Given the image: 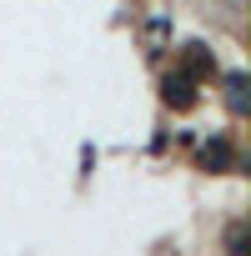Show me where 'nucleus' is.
<instances>
[{
    "label": "nucleus",
    "instance_id": "obj_1",
    "mask_svg": "<svg viewBox=\"0 0 251 256\" xmlns=\"http://www.w3.org/2000/svg\"><path fill=\"white\" fill-rule=\"evenodd\" d=\"M176 70L186 76V80H216V56H211V46H201V40H186L181 46V56H176Z\"/></svg>",
    "mask_w": 251,
    "mask_h": 256
},
{
    "label": "nucleus",
    "instance_id": "obj_2",
    "mask_svg": "<svg viewBox=\"0 0 251 256\" xmlns=\"http://www.w3.org/2000/svg\"><path fill=\"white\" fill-rule=\"evenodd\" d=\"M161 96H166V106L191 110V106H196V80H186L181 70H171V76H166V86H161Z\"/></svg>",
    "mask_w": 251,
    "mask_h": 256
},
{
    "label": "nucleus",
    "instance_id": "obj_3",
    "mask_svg": "<svg viewBox=\"0 0 251 256\" xmlns=\"http://www.w3.org/2000/svg\"><path fill=\"white\" fill-rule=\"evenodd\" d=\"M201 166H206V171H231V166H236L231 141H221V136H216V141H206V146H201Z\"/></svg>",
    "mask_w": 251,
    "mask_h": 256
},
{
    "label": "nucleus",
    "instance_id": "obj_4",
    "mask_svg": "<svg viewBox=\"0 0 251 256\" xmlns=\"http://www.w3.org/2000/svg\"><path fill=\"white\" fill-rule=\"evenodd\" d=\"M226 96H231V116H246V76H226Z\"/></svg>",
    "mask_w": 251,
    "mask_h": 256
},
{
    "label": "nucleus",
    "instance_id": "obj_5",
    "mask_svg": "<svg viewBox=\"0 0 251 256\" xmlns=\"http://www.w3.org/2000/svg\"><path fill=\"white\" fill-rule=\"evenodd\" d=\"M226 246H231V256H246V241H241V226L231 231V241H226Z\"/></svg>",
    "mask_w": 251,
    "mask_h": 256
}]
</instances>
